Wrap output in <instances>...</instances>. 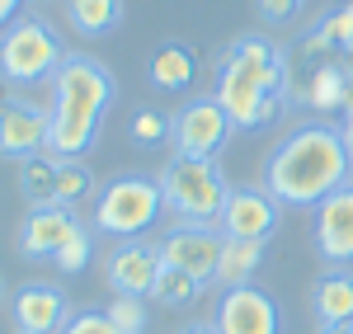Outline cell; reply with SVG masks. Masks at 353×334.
Listing matches in <instances>:
<instances>
[{"mask_svg":"<svg viewBox=\"0 0 353 334\" xmlns=\"http://www.w3.org/2000/svg\"><path fill=\"white\" fill-rule=\"evenodd\" d=\"M90 189H94V179H90L85 160H57V202H61V207L81 202Z\"/></svg>","mask_w":353,"mask_h":334,"instance_id":"cb8c5ba5","label":"cell"},{"mask_svg":"<svg viewBox=\"0 0 353 334\" xmlns=\"http://www.w3.org/2000/svg\"><path fill=\"white\" fill-rule=\"evenodd\" d=\"M198 297H203V278H193L184 269H170V264L161 269L156 292H151V302H161V306H193Z\"/></svg>","mask_w":353,"mask_h":334,"instance_id":"7402d4cb","label":"cell"},{"mask_svg":"<svg viewBox=\"0 0 353 334\" xmlns=\"http://www.w3.org/2000/svg\"><path fill=\"white\" fill-rule=\"evenodd\" d=\"M330 48H353V0H344L334 14H325V24L306 38V52H330Z\"/></svg>","mask_w":353,"mask_h":334,"instance_id":"603a6c76","label":"cell"},{"mask_svg":"<svg viewBox=\"0 0 353 334\" xmlns=\"http://www.w3.org/2000/svg\"><path fill=\"white\" fill-rule=\"evenodd\" d=\"M221 250H226L221 226H174L161 240L165 264H170V269H184V273H193V278H203V282L217 278Z\"/></svg>","mask_w":353,"mask_h":334,"instance_id":"ba28073f","label":"cell"},{"mask_svg":"<svg viewBox=\"0 0 353 334\" xmlns=\"http://www.w3.org/2000/svg\"><path fill=\"white\" fill-rule=\"evenodd\" d=\"M61 334H123V330L109 320V311H81V315L66 320V330H61Z\"/></svg>","mask_w":353,"mask_h":334,"instance_id":"83f0119b","label":"cell"},{"mask_svg":"<svg viewBox=\"0 0 353 334\" xmlns=\"http://www.w3.org/2000/svg\"><path fill=\"white\" fill-rule=\"evenodd\" d=\"M156 179H161L165 207L184 226H217L221 212H226V202H231V184H226V174H221L212 160L174 156Z\"/></svg>","mask_w":353,"mask_h":334,"instance_id":"277c9868","label":"cell"},{"mask_svg":"<svg viewBox=\"0 0 353 334\" xmlns=\"http://www.w3.org/2000/svg\"><path fill=\"white\" fill-rule=\"evenodd\" d=\"M217 226L226 240H269L278 226V198L269 189H231V202Z\"/></svg>","mask_w":353,"mask_h":334,"instance_id":"4fadbf2b","label":"cell"},{"mask_svg":"<svg viewBox=\"0 0 353 334\" xmlns=\"http://www.w3.org/2000/svg\"><path fill=\"white\" fill-rule=\"evenodd\" d=\"M288 56L278 43L250 33L236 38L217 66V104L231 113L236 127H264L288 104Z\"/></svg>","mask_w":353,"mask_h":334,"instance_id":"7a4b0ae2","label":"cell"},{"mask_svg":"<svg viewBox=\"0 0 353 334\" xmlns=\"http://www.w3.org/2000/svg\"><path fill=\"white\" fill-rule=\"evenodd\" d=\"M161 269H165L161 245H146V240H123V245H113L109 259H104L109 287L118 297H137V302H146V297L156 292Z\"/></svg>","mask_w":353,"mask_h":334,"instance_id":"9c48e42d","label":"cell"},{"mask_svg":"<svg viewBox=\"0 0 353 334\" xmlns=\"http://www.w3.org/2000/svg\"><path fill=\"white\" fill-rule=\"evenodd\" d=\"M48 132H52V113L33 109V104H0V156L5 160H33L48 156Z\"/></svg>","mask_w":353,"mask_h":334,"instance_id":"7c38bea8","label":"cell"},{"mask_svg":"<svg viewBox=\"0 0 353 334\" xmlns=\"http://www.w3.org/2000/svg\"><path fill=\"white\" fill-rule=\"evenodd\" d=\"M170 127H174V118H165L161 109H141V113H132V141L137 146H161L165 137H170Z\"/></svg>","mask_w":353,"mask_h":334,"instance_id":"d4e9b609","label":"cell"},{"mask_svg":"<svg viewBox=\"0 0 353 334\" xmlns=\"http://www.w3.org/2000/svg\"><path fill=\"white\" fill-rule=\"evenodd\" d=\"M66 56L71 52L61 48V38L38 14H19L14 24L0 33V81H10V85L52 81Z\"/></svg>","mask_w":353,"mask_h":334,"instance_id":"5b68a950","label":"cell"},{"mask_svg":"<svg viewBox=\"0 0 353 334\" xmlns=\"http://www.w3.org/2000/svg\"><path fill=\"white\" fill-rule=\"evenodd\" d=\"M316 334H353V325H321Z\"/></svg>","mask_w":353,"mask_h":334,"instance_id":"1f68e13d","label":"cell"},{"mask_svg":"<svg viewBox=\"0 0 353 334\" xmlns=\"http://www.w3.org/2000/svg\"><path fill=\"white\" fill-rule=\"evenodd\" d=\"M353 90V76L344 71V61H321L316 71H311V85H306V104L311 109H344V99H349Z\"/></svg>","mask_w":353,"mask_h":334,"instance_id":"d6986e66","label":"cell"},{"mask_svg":"<svg viewBox=\"0 0 353 334\" xmlns=\"http://www.w3.org/2000/svg\"><path fill=\"white\" fill-rule=\"evenodd\" d=\"M19 5H24V0H0V33L19 19Z\"/></svg>","mask_w":353,"mask_h":334,"instance_id":"f546056e","label":"cell"},{"mask_svg":"<svg viewBox=\"0 0 353 334\" xmlns=\"http://www.w3.org/2000/svg\"><path fill=\"white\" fill-rule=\"evenodd\" d=\"M349 132L330 123H306L278 141L264 160V189L288 207H321L334 189L349 184Z\"/></svg>","mask_w":353,"mask_h":334,"instance_id":"6da1fadb","label":"cell"},{"mask_svg":"<svg viewBox=\"0 0 353 334\" xmlns=\"http://www.w3.org/2000/svg\"><path fill=\"white\" fill-rule=\"evenodd\" d=\"M66 24L81 38H109L123 24V0H66Z\"/></svg>","mask_w":353,"mask_h":334,"instance_id":"ac0fdd59","label":"cell"},{"mask_svg":"<svg viewBox=\"0 0 353 334\" xmlns=\"http://www.w3.org/2000/svg\"><path fill=\"white\" fill-rule=\"evenodd\" d=\"M259 264H264V240H226L212 282H221V292H226V287H245V282L254 278Z\"/></svg>","mask_w":353,"mask_h":334,"instance_id":"ffe728a7","label":"cell"},{"mask_svg":"<svg viewBox=\"0 0 353 334\" xmlns=\"http://www.w3.org/2000/svg\"><path fill=\"white\" fill-rule=\"evenodd\" d=\"M19 194L28 207H57V156H33L19 165Z\"/></svg>","mask_w":353,"mask_h":334,"instance_id":"44dd1931","label":"cell"},{"mask_svg":"<svg viewBox=\"0 0 353 334\" xmlns=\"http://www.w3.org/2000/svg\"><path fill=\"white\" fill-rule=\"evenodd\" d=\"M349 151H353V132H349Z\"/></svg>","mask_w":353,"mask_h":334,"instance_id":"e575fe53","label":"cell"},{"mask_svg":"<svg viewBox=\"0 0 353 334\" xmlns=\"http://www.w3.org/2000/svg\"><path fill=\"white\" fill-rule=\"evenodd\" d=\"M217 334H283L278 306L264 287L245 282V287H226L217 302Z\"/></svg>","mask_w":353,"mask_h":334,"instance_id":"30bf717a","label":"cell"},{"mask_svg":"<svg viewBox=\"0 0 353 334\" xmlns=\"http://www.w3.org/2000/svg\"><path fill=\"white\" fill-rule=\"evenodd\" d=\"M0 297H5V287H0Z\"/></svg>","mask_w":353,"mask_h":334,"instance_id":"d590c367","label":"cell"},{"mask_svg":"<svg viewBox=\"0 0 353 334\" xmlns=\"http://www.w3.org/2000/svg\"><path fill=\"white\" fill-rule=\"evenodd\" d=\"M231 113L212 99H189L184 109L174 113V127H170V141H174V156H189V160H212L226 137H231Z\"/></svg>","mask_w":353,"mask_h":334,"instance_id":"52a82bcc","label":"cell"},{"mask_svg":"<svg viewBox=\"0 0 353 334\" xmlns=\"http://www.w3.org/2000/svg\"><path fill=\"white\" fill-rule=\"evenodd\" d=\"M344 71L353 76V48H344Z\"/></svg>","mask_w":353,"mask_h":334,"instance_id":"836d02e7","label":"cell"},{"mask_svg":"<svg viewBox=\"0 0 353 334\" xmlns=\"http://www.w3.org/2000/svg\"><path fill=\"white\" fill-rule=\"evenodd\" d=\"M311 245H316V254H321L325 264H334V269L353 264V184L334 189V194L316 207Z\"/></svg>","mask_w":353,"mask_h":334,"instance_id":"8fae6325","label":"cell"},{"mask_svg":"<svg viewBox=\"0 0 353 334\" xmlns=\"http://www.w3.org/2000/svg\"><path fill=\"white\" fill-rule=\"evenodd\" d=\"M10 320L19 334H61L66 330V297L52 282H28L10 297Z\"/></svg>","mask_w":353,"mask_h":334,"instance_id":"5bb4252c","label":"cell"},{"mask_svg":"<svg viewBox=\"0 0 353 334\" xmlns=\"http://www.w3.org/2000/svg\"><path fill=\"white\" fill-rule=\"evenodd\" d=\"M344 118H349V132H353V90H349V99H344Z\"/></svg>","mask_w":353,"mask_h":334,"instance_id":"d6a6232c","label":"cell"},{"mask_svg":"<svg viewBox=\"0 0 353 334\" xmlns=\"http://www.w3.org/2000/svg\"><path fill=\"white\" fill-rule=\"evenodd\" d=\"M165 212V194L161 179H141V174H118L104 184V194L94 202V231L99 236H123L132 240L141 231L161 222Z\"/></svg>","mask_w":353,"mask_h":334,"instance_id":"8992f818","label":"cell"},{"mask_svg":"<svg viewBox=\"0 0 353 334\" xmlns=\"http://www.w3.org/2000/svg\"><path fill=\"white\" fill-rule=\"evenodd\" d=\"M76 231H81L76 212L61 207V202H57V207H28L24 231H19V254H24V259H57L61 245H66Z\"/></svg>","mask_w":353,"mask_h":334,"instance_id":"9a60e30c","label":"cell"},{"mask_svg":"<svg viewBox=\"0 0 353 334\" xmlns=\"http://www.w3.org/2000/svg\"><path fill=\"white\" fill-rule=\"evenodd\" d=\"M90 245H94V240H90V231H76V236H71V240H66V245H61V254H57L52 264L57 269H61V273H81L85 264H90Z\"/></svg>","mask_w":353,"mask_h":334,"instance_id":"4316f807","label":"cell"},{"mask_svg":"<svg viewBox=\"0 0 353 334\" xmlns=\"http://www.w3.org/2000/svg\"><path fill=\"white\" fill-rule=\"evenodd\" d=\"M179 334H217V325H184Z\"/></svg>","mask_w":353,"mask_h":334,"instance_id":"4dcf8cb0","label":"cell"},{"mask_svg":"<svg viewBox=\"0 0 353 334\" xmlns=\"http://www.w3.org/2000/svg\"><path fill=\"white\" fill-rule=\"evenodd\" d=\"M146 76H151L156 90H189V85L198 81V56H193V48H184V43H161V48L151 52Z\"/></svg>","mask_w":353,"mask_h":334,"instance_id":"e0dca14e","label":"cell"},{"mask_svg":"<svg viewBox=\"0 0 353 334\" xmlns=\"http://www.w3.org/2000/svg\"><path fill=\"white\" fill-rule=\"evenodd\" d=\"M109 320L123 334H146V302H137V297H113Z\"/></svg>","mask_w":353,"mask_h":334,"instance_id":"484cf974","label":"cell"},{"mask_svg":"<svg viewBox=\"0 0 353 334\" xmlns=\"http://www.w3.org/2000/svg\"><path fill=\"white\" fill-rule=\"evenodd\" d=\"M113 104V76L104 61L85 52H71L52 76V132L48 156L57 160H81L99 137V123Z\"/></svg>","mask_w":353,"mask_h":334,"instance_id":"3957f363","label":"cell"},{"mask_svg":"<svg viewBox=\"0 0 353 334\" xmlns=\"http://www.w3.org/2000/svg\"><path fill=\"white\" fill-rule=\"evenodd\" d=\"M311 306L321 325H353V273L349 269H330L311 287Z\"/></svg>","mask_w":353,"mask_h":334,"instance_id":"2e32d148","label":"cell"},{"mask_svg":"<svg viewBox=\"0 0 353 334\" xmlns=\"http://www.w3.org/2000/svg\"><path fill=\"white\" fill-rule=\"evenodd\" d=\"M297 10H301V0H259V14H264L269 24H288Z\"/></svg>","mask_w":353,"mask_h":334,"instance_id":"f1b7e54d","label":"cell"}]
</instances>
